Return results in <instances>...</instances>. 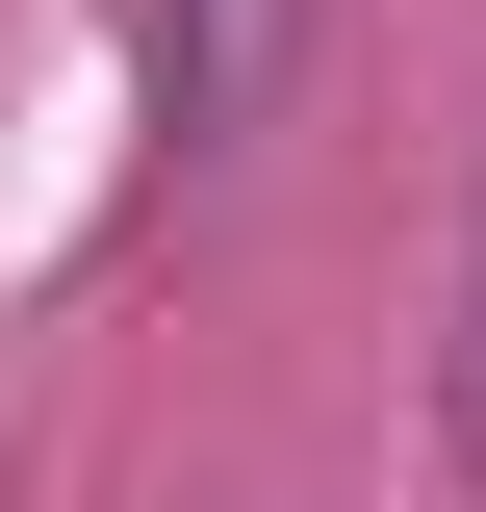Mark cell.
<instances>
[{"label":"cell","mask_w":486,"mask_h":512,"mask_svg":"<svg viewBox=\"0 0 486 512\" xmlns=\"http://www.w3.org/2000/svg\"><path fill=\"white\" fill-rule=\"evenodd\" d=\"M282 52H307V0H154V128L231 154V128L282 103Z\"/></svg>","instance_id":"6da1fadb"},{"label":"cell","mask_w":486,"mask_h":512,"mask_svg":"<svg viewBox=\"0 0 486 512\" xmlns=\"http://www.w3.org/2000/svg\"><path fill=\"white\" fill-rule=\"evenodd\" d=\"M461 410H486V282H461Z\"/></svg>","instance_id":"7a4b0ae2"}]
</instances>
